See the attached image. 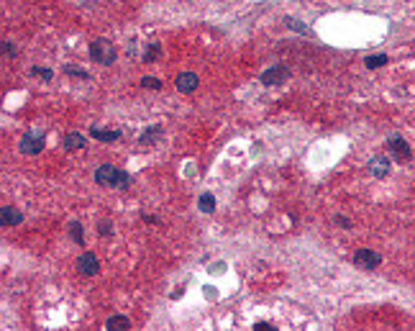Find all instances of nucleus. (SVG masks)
<instances>
[{
  "label": "nucleus",
  "mask_w": 415,
  "mask_h": 331,
  "mask_svg": "<svg viewBox=\"0 0 415 331\" xmlns=\"http://www.w3.org/2000/svg\"><path fill=\"white\" fill-rule=\"evenodd\" d=\"M105 328H110V331H116V328H131V318H126V316H110L105 321Z\"/></svg>",
  "instance_id": "ddd939ff"
},
{
  "label": "nucleus",
  "mask_w": 415,
  "mask_h": 331,
  "mask_svg": "<svg viewBox=\"0 0 415 331\" xmlns=\"http://www.w3.org/2000/svg\"><path fill=\"white\" fill-rule=\"evenodd\" d=\"M287 77H290V70H287L285 64H274L272 70L262 72V85H267V88H272V85H282Z\"/></svg>",
  "instance_id": "20e7f679"
},
{
  "label": "nucleus",
  "mask_w": 415,
  "mask_h": 331,
  "mask_svg": "<svg viewBox=\"0 0 415 331\" xmlns=\"http://www.w3.org/2000/svg\"><path fill=\"white\" fill-rule=\"evenodd\" d=\"M369 172L374 177H384L387 172H390V159H387V157H374L369 162Z\"/></svg>",
  "instance_id": "9b49d317"
},
{
  "label": "nucleus",
  "mask_w": 415,
  "mask_h": 331,
  "mask_svg": "<svg viewBox=\"0 0 415 331\" xmlns=\"http://www.w3.org/2000/svg\"><path fill=\"white\" fill-rule=\"evenodd\" d=\"M254 326H257V328H274V326L267 323V321H259V323H254Z\"/></svg>",
  "instance_id": "a878e982"
},
{
  "label": "nucleus",
  "mask_w": 415,
  "mask_h": 331,
  "mask_svg": "<svg viewBox=\"0 0 415 331\" xmlns=\"http://www.w3.org/2000/svg\"><path fill=\"white\" fill-rule=\"evenodd\" d=\"M387 147H390L392 157H397L400 162L412 157V152H410V147H407V142L402 139V136H390V139H387Z\"/></svg>",
  "instance_id": "423d86ee"
},
{
  "label": "nucleus",
  "mask_w": 415,
  "mask_h": 331,
  "mask_svg": "<svg viewBox=\"0 0 415 331\" xmlns=\"http://www.w3.org/2000/svg\"><path fill=\"white\" fill-rule=\"evenodd\" d=\"M379 262H382V257H379L377 252H372V249H359V252L354 254V264H356L359 270H367V272L377 270Z\"/></svg>",
  "instance_id": "7ed1b4c3"
},
{
  "label": "nucleus",
  "mask_w": 415,
  "mask_h": 331,
  "mask_svg": "<svg viewBox=\"0 0 415 331\" xmlns=\"http://www.w3.org/2000/svg\"><path fill=\"white\" fill-rule=\"evenodd\" d=\"M198 75H192V72H182V75H177V82H175V85H177V90L180 93H192V90H195L198 88Z\"/></svg>",
  "instance_id": "1a4fd4ad"
},
{
  "label": "nucleus",
  "mask_w": 415,
  "mask_h": 331,
  "mask_svg": "<svg viewBox=\"0 0 415 331\" xmlns=\"http://www.w3.org/2000/svg\"><path fill=\"white\" fill-rule=\"evenodd\" d=\"M336 221H339V224H341V226H346V229H349V226H351V221H349V218H344V216H339V218H336Z\"/></svg>",
  "instance_id": "393cba45"
},
{
  "label": "nucleus",
  "mask_w": 415,
  "mask_h": 331,
  "mask_svg": "<svg viewBox=\"0 0 415 331\" xmlns=\"http://www.w3.org/2000/svg\"><path fill=\"white\" fill-rule=\"evenodd\" d=\"M64 147H67V149H85L88 142H85V136H82V134L72 131V134L64 136Z\"/></svg>",
  "instance_id": "f8f14e48"
},
{
  "label": "nucleus",
  "mask_w": 415,
  "mask_h": 331,
  "mask_svg": "<svg viewBox=\"0 0 415 331\" xmlns=\"http://www.w3.org/2000/svg\"><path fill=\"white\" fill-rule=\"evenodd\" d=\"M287 26L292 31H300V34H310L308 26H302V21H295V18H287Z\"/></svg>",
  "instance_id": "6ab92c4d"
},
{
  "label": "nucleus",
  "mask_w": 415,
  "mask_h": 331,
  "mask_svg": "<svg viewBox=\"0 0 415 331\" xmlns=\"http://www.w3.org/2000/svg\"><path fill=\"white\" fill-rule=\"evenodd\" d=\"M3 54H8V57H16V49L11 41H3Z\"/></svg>",
  "instance_id": "b1692460"
},
{
  "label": "nucleus",
  "mask_w": 415,
  "mask_h": 331,
  "mask_svg": "<svg viewBox=\"0 0 415 331\" xmlns=\"http://www.w3.org/2000/svg\"><path fill=\"white\" fill-rule=\"evenodd\" d=\"M77 270L82 275H98L100 272V262H98V257L93 252H85V254H79V259H77Z\"/></svg>",
  "instance_id": "0eeeda50"
},
{
  "label": "nucleus",
  "mask_w": 415,
  "mask_h": 331,
  "mask_svg": "<svg viewBox=\"0 0 415 331\" xmlns=\"http://www.w3.org/2000/svg\"><path fill=\"white\" fill-rule=\"evenodd\" d=\"M144 221H146V224H156V216H149V213H144Z\"/></svg>",
  "instance_id": "bb28decb"
},
{
  "label": "nucleus",
  "mask_w": 415,
  "mask_h": 331,
  "mask_svg": "<svg viewBox=\"0 0 415 331\" xmlns=\"http://www.w3.org/2000/svg\"><path fill=\"white\" fill-rule=\"evenodd\" d=\"M198 208H200L203 213H213V211H215V198L210 195V192H203L200 201H198Z\"/></svg>",
  "instance_id": "4468645a"
},
{
  "label": "nucleus",
  "mask_w": 415,
  "mask_h": 331,
  "mask_svg": "<svg viewBox=\"0 0 415 331\" xmlns=\"http://www.w3.org/2000/svg\"><path fill=\"white\" fill-rule=\"evenodd\" d=\"M0 224L3 226H18V224H23V213L13 206H3L0 208Z\"/></svg>",
  "instance_id": "6e6552de"
},
{
  "label": "nucleus",
  "mask_w": 415,
  "mask_h": 331,
  "mask_svg": "<svg viewBox=\"0 0 415 331\" xmlns=\"http://www.w3.org/2000/svg\"><path fill=\"white\" fill-rule=\"evenodd\" d=\"M98 231H100L103 236H108V234H113V224H110V221H100V226H98Z\"/></svg>",
  "instance_id": "5701e85b"
},
{
  "label": "nucleus",
  "mask_w": 415,
  "mask_h": 331,
  "mask_svg": "<svg viewBox=\"0 0 415 331\" xmlns=\"http://www.w3.org/2000/svg\"><path fill=\"white\" fill-rule=\"evenodd\" d=\"M116 57H118V51H116V46L110 44L108 39H98V41L90 44V59H93V62L108 67V64L116 62Z\"/></svg>",
  "instance_id": "f03ea898"
},
{
  "label": "nucleus",
  "mask_w": 415,
  "mask_h": 331,
  "mask_svg": "<svg viewBox=\"0 0 415 331\" xmlns=\"http://www.w3.org/2000/svg\"><path fill=\"white\" fill-rule=\"evenodd\" d=\"M90 136H93V139H98V142L110 144V142H118V139H121V131H108V128L93 126V128H90Z\"/></svg>",
  "instance_id": "9d476101"
},
{
  "label": "nucleus",
  "mask_w": 415,
  "mask_h": 331,
  "mask_svg": "<svg viewBox=\"0 0 415 331\" xmlns=\"http://www.w3.org/2000/svg\"><path fill=\"white\" fill-rule=\"evenodd\" d=\"M95 182L100 187H118V190H126L131 185V175L113 167V164H100L95 170Z\"/></svg>",
  "instance_id": "f257e3e1"
},
{
  "label": "nucleus",
  "mask_w": 415,
  "mask_h": 331,
  "mask_svg": "<svg viewBox=\"0 0 415 331\" xmlns=\"http://www.w3.org/2000/svg\"><path fill=\"white\" fill-rule=\"evenodd\" d=\"M64 72L67 75H72V77H79V80H90V72H85V70H77V67H64Z\"/></svg>",
  "instance_id": "aec40b11"
},
{
  "label": "nucleus",
  "mask_w": 415,
  "mask_h": 331,
  "mask_svg": "<svg viewBox=\"0 0 415 331\" xmlns=\"http://www.w3.org/2000/svg\"><path fill=\"white\" fill-rule=\"evenodd\" d=\"M156 57H159V44H151L146 49V54H144V62H154Z\"/></svg>",
  "instance_id": "412c9836"
},
{
  "label": "nucleus",
  "mask_w": 415,
  "mask_h": 331,
  "mask_svg": "<svg viewBox=\"0 0 415 331\" xmlns=\"http://www.w3.org/2000/svg\"><path fill=\"white\" fill-rule=\"evenodd\" d=\"M141 85L149 88V90H159V88H161V82H159L156 77H144V80H141Z\"/></svg>",
  "instance_id": "4be33fe9"
},
{
  "label": "nucleus",
  "mask_w": 415,
  "mask_h": 331,
  "mask_svg": "<svg viewBox=\"0 0 415 331\" xmlns=\"http://www.w3.org/2000/svg\"><path fill=\"white\" fill-rule=\"evenodd\" d=\"M382 64H387V54H377V57H367V67H369V70H377V67H382Z\"/></svg>",
  "instance_id": "f3484780"
},
{
  "label": "nucleus",
  "mask_w": 415,
  "mask_h": 331,
  "mask_svg": "<svg viewBox=\"0 0 415 331\" xmlns=\"http://www.w3.org/2000/svg\"><path fill=\"white\" fill-rule=\"evenodd\" d=\"M69 236H72V241L74 244H85V236H82V224H77V221H74V224H69Z\"/></svg>",
  "instance_id": "dca6fc26"
},
{
  "label": "nucleus",
  "mask_w": 415,
  "mask_h": 331,
  "mask_svg": "<svg viewBox=\"0 0 415 331\" xmlns=\"http://www.w3.org/2000/svg\"><path fill=\"white\" fill-rule=\"evenodd\" d=\"M18 147H21L23 154H39V152L44 149V136L36 134V131H31V134H26V136H23Z\"/></svg>",
  "instance_id": "39448f33"
},
{
  "label": "nucleus",
  "mask_w": 415,
  "mask_h": 331,
  "mask_svg": "<svg viewBox=\"0 0 415 331\" xmlns=\"http://www.w3.org/2000/svg\"><path fill=\"white\" fill-rule=\"evenodd\" d=\"M31 75H34V77H41V80H46V82L54 77V72H51L49 67H31Z\"/></svg>",
  "instance_id": "a211bd4d"
},
{
  "label": "nucleus",
  "mask_w": 415,
  "mask_h": 331,
  "mask_svg": "<svg viewBox=\"0 0 415 331\" xmlns=\"http://www.w3.org/2000/svg\"><path fill=\"white\" fill-rule=\"evenodd\" d=\"M159 136H161V128H159V126H154V128H146V131L141 134V139H138V142H141V144L146 147V144H154V142L159 139Z\"/></svg>",
  "instance_id": "2eb2a0df"
}]
</instances>
